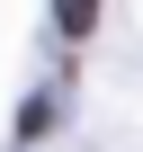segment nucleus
<instances>
[{
	"instance_id": "1",
	"label": "nucleus",
	"mask_w": 143,
	"mask_h": 152,
	"mask_svg": "<svg viewBox=\"0 0 143 152\" xmlns=\"http://www.w3.org/2000/svg\"><path fill=\"white\" fill-rule=\"evenodd\" d=\"M54 27H63V36H90V27H98V0H54Z\"/></svg>"
}]
</instances>
